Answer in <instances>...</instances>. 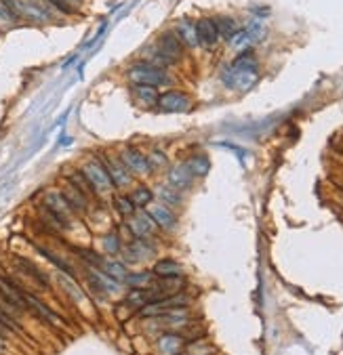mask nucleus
<instances>
[{
	"instance_id": "f257e3e1",
	"label": "nucleus",
	"mask_w": 343,
	"mask_h": 355,
	"mask_svg": "<svg viewBox=\"0 0 343 355\" xmlns=\"http://www.w3.org/2000/svg\"><path fill=\"white\" fill-rule=\"evenodd\" d=\"M257 63H255V57L251 53H242L230 67L224 69L221 74V80H224L226 86L234 88V91H240V93H247L255 86L257 82Z\"/></svg>"
},
{
	"instance_id": "f03ea898",
	"label": "nucleus",
	"mask_w": 343,
	"mask_h": 355,
	"mask_svg": "<svg viewBox=\"0 0 343 355\" xmlns=\"http://www.w3.org/2000/svg\"><path fill=\"white\" fill-rule=\"evenodd\" d=\"M80 172L84 174V179L89 181L91 189L95 191V196H108V193H112L116 189L112 179L106 172V168H104V164L99 162V158H89L87 162L80 166Z\"/></svg>"
},
{
	"instance_id": "7ed1b4c3",
	"label": "nucleus",
	"mask_w": 343,
	"mask_h": 355,
	"mask_svg": "<svg viewBox=\"0 0 343 355\" xmlns=\"http://www.w3.org/2000/svg\"><path fill=\"white\" fill-rule=\"evenodd\" d=\"M127 78L133 84H148V86H160V84L164 86L170 82L164 69L154 63H135L133 67H129Z\"/></svg>"
},
{
	"instance_id": "20e7f679",
	"label": "nucleus",
	"mask_w": 343,
	"mask_h": 355,
	"mask_svg": "<svg viewBox=\"0 0 343 355\" xmlns=\"http://www.w3.org/2000/svg\"><path fill=\"white\" fill-rule=\"evenodd\" d=\"M46 210H51L53 215L63 223V227L67 229L72 225L74 217H76V212L72 210V206L65 202V198L61 196V191L59 189H51L44 193V204H42Z\"/></svg>"
},
{
	"instance_id": "39448f33",
	"label": "nucleus",
	"mask_w": 343,
	"mask_h": 355,
	"mask_svg": "<svg viewBox=\"0 0 343 355\" xmlns=\"http://www.w3.org/2000/svg\"><path fill=\"white\" fill-rule=\"evenodd\" d=\"M118 158H120V162L127 166V170L131 174L143 176V174H150L154 170L152 164H150V160H148V156L143 151H139L137 147H133V145H127V147L120 149V156Z\"/></svg>"
},
{
	"instance_id": "423d86ee",
	"label": "nucleus",
	"mask_w": 343,
	"mask_h": 355,
	"mask_svg": "<svg viewBox=\"0 0 343 355\" xmlns=\"http://www.w3.org/2000/svg\"><path fill=\"white\" fill-rule=\"evenodd\" d=\"M97 158H99V162L104 164V168H106V172H108V176L112 179V183H114L116 189H125L127 185H131L133 176L127 170V166L120 162V158H114V156H108V154H99Z\"/></svg>"
},
{
	"instance_id": "0eeeda50",
	"label": "nucleus",
	"mask_w": 343,
	"mask_h": 355,
	"mask_svg": "<svg viewBox=\"0 0 343 355\" xmlns=\"http://www.w3.org/2000/svg\"><path fill=\"white\" fill-rule=\"evenodd\" d=\"M23 292L26 290L21 286H17L15 282H11L9 277H0V298H3L7 305H11L15 311H28Z\"/></svg>"
},
{
	"instance_id": "6e6552de",
	"label": "nucleus",
	"mask_w": 343,
	"mask_h": 355,
	"mask_svg": "<svg viewBox=\"0 0 343 355\" xmlns=\"http://www.w3.org/2000/svg\"><path fill=\"white\" fill-rule=\"evenodd\" d=\"M183 44L179 40V36L175 32H164L160 34V38H158V53L170 63H175L177 59L183 57Z\"/></svg>"
},
{
	"instance_id": "1a4fd4ad",
	"label": "nucleus",
	"mask_w": 343,
	"mask_h": 355,
	"mask_svg": "<svg viewBox=\"0 0 343 355\" xmlns=\"http://www.w3.org/2000/svg\"><path fill=\"white\" fill-rule=\"evenodd\" d=\"M150 217L154 219L156 227L164 229V232H175L177 229V215L173 212V208H168L164 204H150Z\"/></svg>"
},
{
	"instance_id": "9d476101",
	"label": "nucleus",
	"mask_w": 343,
	"mask_h": 355,
	"mask_svg": "<svg viewBox=\"0 0 343 355\" xmlns=\"http://www.w3.org/2000/svg\"><path fill=\"white\" fill-rule=\"evenodd\" d=\"M129 229L135 238H150L154 232H156V223L150 217V212H137L129 217Z\"/></svg>"
},
{
	"instance_id": "9b49d317",
	"label": "nucleus",
	"mask_w": 343,
	"mask_h": 355,
	"mask_svg": "<svg viewBox=\"0 0 343 355\" xmlns=\"http://www.w3.org/2000/svg\"><path fill=\"white\" fill-rule=\"evenodd\" d=\"M158 108L164 112H185L190 110V99L183 91H166L158 97Z\"/></svg>"
},
{
	"instance_id": "f8f14e48",
	"label": "nucleus",
	"mask_w": 343,
	"mask_h": 355,
	"mask_svg": "<svg viewBox=\"0 0 343 355\" xmlns=\"http://www.w3.org/2000/svg\"><path fill=\"white\" fill-rule=\"evenodd\" d=\"M61 196L65 198V202L72 206V210L76 212V215H84V212L89 210V198L84 196L82 191H78L72 183H67L65 179H63V185H61Z\"/></svg>"
},
{
	"instance_id": "ddd939ff",
	"label": "nucleus",
	"mask_w": 343,
	"mask_h": 355,
	"mask_svg": "<svg viewBox=\"0 0 343 355\" xmlns=\"http://www.w3.org/2000/svg\"><path fill=\"white\" fill-rule=\"evenodd\" d=\"M196 30H198V42L204 48H213L219 40V30L215 26V19L211 17H202L196 21Z\"/></svg>"
},
{
	"instance_id": "4468645a",
	"label": "nucleus",
	"mask_w": 343,
	"mask_h": 355,
	"mask_svg": "<svg viewBox=\"0 0 343 355\" xmlns=\"http://www.w3.org/2000/svg\"><path fill=\"white\" fill-rule=\"evenodd\" d=\"M173 32L179 36V40H181L183 46H187V48H198V46H200L196 21H192V19H179V21L175 23V30H173Z\"/></svg>"
},
{
	"instance_id": "2eb2a0df",
	"label": "nucleus",
	"mask_w": 343,
	"mask_h": 355,
	"mask_svg": "<svg viewBox=\"0 0 343 355\" xmlns=\"http://www.w3.org/2000/svg\"><path fill=\"white\" fill-rule=\"evenodd\" d=\"M23 298H26V305H28V311H34V313H36L40 319H44V322H48V324H61V319L53 313V311H51L44 303H42V300L40 298H36V296H34L32 292H23Z\"/></svg>"
},
{
	"instance_id": "dca6fc26",
	"label": "nucleus",
	"mask_w": 343,
	"mask_h": 355,
	"mask_svg": "<svg viewBox=\"0 0 343 355\" xmlns=\"http://www.w3.org/2000/svg\"><path fill=\"white\" fill-rule=\"evenodd\" d=\"M192 181H194V176H192V172H190V168H187L185 162L183 164H175L173 168L168 170V185L173 189H177V191L187 189L192 185Z\"/></svg>"
},
{
	"instance_id": "f3484780",
	"label": "nucleus",
	"mask_w": 343,
	"mask_h": 355,
	"mask_svg": "<svg viewBox=\"0 0 343 355\" xmlns=\"http://www.w3.org/2000/svg\"><path fill=\"white\" fill-rule=\"evenodd\" d=\"M185 164L187 168H190L192 176L194 179H200V176H207L209 170H211V162H209V158L204 156V154H194L185 160Z\"/></svg>"
},
{
	"instance_id": "a211bd4d",
	"label": "nucleus",
	"mask_w": 343,
	"mask_h": 355,
	"mask_svg": "<svg viewBox=\"0 0 343 355\" xmlns=\"http://www.w3.org/2000/svg\"><path fill=\"white\" fill-rule=\"evenodd\" d=\"M183 349V339L179 334H162L158 339V351L160 355H177Z\"/></svg>"
},
{
	"instance_id": "6ab92c4d",
	"label": "nucleus",
	"mask_w": 343,
	"mask_h": 355,
	"mask_svg": "<svg viewBox=\"0 0 343 355\" xmlns=\"http://www.w3.org/2000/svg\"><path fill=\"white\" fill-rule=\"evenodd\" d=\"M17 261V267H19L26 275H30L34 282H38L40 284V286L42 288H46L48 286V277H46V273H42L38 267H36V265H34L32 261H28V259H23V257H17L15 259Z\"/></svg>"
},
{
	"instance_id": "aec40b11",
	"label": "nucleus",
	"mask_w": 343,
	"mask_h": 355,
	"mask_svg": "<svg viewBox=\"0 0 343 355\" xmlns=\"http://www.w3.org/2000/svg\"><path fill=\"white\" fill-rule=\"evenodd\" d=\"M152 273L158 275V277H177V275H181V265L177 261L162 259V261H158L156 265H154Z\"/></svg>"
},
{
	"instance_id": "412c9836",
	"label": "nucleus",
	"mask_w": 343,
	"mask_h": 355,
	"mask_svg": "<svg viewBox=\"0 0 343 355\" xmlns=\"http://www.w3.org/2000/svg\"><path fill=\"white\" fill-rule=\"evenodd\" d=\"M129 198L131 202L135 204V208H145L154 202V191L145 185H139V187H135L131 193H129Z\"/></svg>"
},
{
	"instance_id": "4be33fe9",
	"label": "nucleus",
	"mask_w": 343,
	"mask_h": 355,
	"mask_svg": "<svg viewBox=\"0 0 343 355\" xmlns=\"http://www.w3.org/2000/svg\"><path fill=\"white\" fill-rule=\"evenodd\" d=\"M65 181H67V183H72V185H74L78 191H82V193H84V196H87L89 200H91V198H95V191L91 189L89 181L84 179V174L80 172V168H78V170H72L70 174L65 176Z\"/></svg>"
},
{
	"instance_id": "5701e85b",
	"label": "nucleus",
	"mask_w": 343,
	"mask_h": 355,
	"mask_svg": "<svg viewBox=\"0 0 343 355\" xmlns=\"http://www.w3.org/2000/svg\"><path fill=\"white\" fill-rule=\"evenodd\" d=\"M133 93L135 97L143 101L145 105H152V103H156L158 101V91H156V86H148V84H133Z\"/></svg>"
},
{
	"instance_id": "b1692460",
	"label": "nucleus",
	"mask_w": 343,
	"mask_h": 355,
	"mask_svg": "<svg viewBox=\"0 0 343 355\" xmlns=\"http://www.w3.org/2000/svg\"><path fill=\"white\" fill-rule=\"evenodd\" d=\"M101 271L108 273L110 277H114V280L120 282V284H122L125 277H127L125 263H118V261H104V263H101Z\"/></svg>"
},
{
	"instance_id": "393cba45",
	"label": "nucleus",
	"mask_w": 343,
	"mask_h": 355,
	"mask_svg": "<svg viewBox=\"0 0 343 355\" xmlns=\"http://www.w3.org/2000/svg\"><path fill=\"white\" fill-rule=\"evenodd\" d=\"M158 198H160V204H164V206H168V208H175V206H179L181 204V198H179V191L177 189H173L170 185H160L158 187Z\"/></svg>"
},
{
	"instance_id": "a878e982",
	"label": "nucleus",
	"mask_w": 343,
	"mask_h": 355,
	"mask_svg": "<svg viewBox=\"0 0 343 355\" xmlns=\"http://www.w3.org/2000/svg\"><path fill=\"white\" fill-rule=\"evenodd\" d=\"M125 282L131 288H145L152 284V273L150 271H141V273H127Z\"/></svg>"
},
{
	"instance_id": "bb28decb",
	"label": "nucleus",
	"mask_w": 343,
	"mask_h": 355,
	"mask_svg": "<svg viewBox=\"0 0 343 355\" xmlns=\"http://www.w3.org/2000/svg\"><path fill=\"white\" fill-rule=\"evenodd\" d=\"M215 26H217V30H219V36H226V38H230L232 34L238 32L236 21L232 19V17H217V19H215Z\"/></svg>"
},
{
	"instance_id": "cd10ccee",
	"label": "nucleus",
	"mask_w": 343,
	"mask_h": 355,
	"mask_svg": "<svg viewBox=\"0 0 343 355\" xmlns=\"http://www.w3.org/2000/svg\"><path fill=\"white\" fill-rule=\"evenodd\" d=\"M228 44H230L232 48L242 50V48L251 46V44H253V40H251V36L247 34V30H238L236 34H232V36L228 38Z\"/></svg>"
},
{
	"instance_id": "c85d7f7f",
	"label": "nucleus",
	"mask_w": 343,
	"mask_h": 355,
	"mask_svg": "<svg viewBox=\"0 0 343 355\" xmlns=\"http://www.w3.org/2000/svg\"><path fill=\"white\" fill-rule=\"evenodd\" d=\"M114 206H116V210L122 217H131V215H135V210H137L129 196H116L114 198Z\"/></svg>"
},
{
	"instance_id": "c756f323",
	"label": "nucleus",
	"mask_w": 343,
	"mask_h": 355,
	"mask_svg": "<svg viewBox=\"0 0 343 355\" xmlns=\"http://www.w3.org/2000/svg\"><path fill=\"white\" fill-rule=\"evenodd\" d=\"M244 30H247L249 36H251L253 44H255V42H259V40H263V36H265V28H263L261 21H253V23H249Z\"/></svg>"
},
{
	"instance_id": "7c9ffc66",
	"label": "nucleus",
	"mask_w": 343,
	"mask_h": 355,
	"mask_svg": "<svg viewBox=\"0 0 343 355\" xmlns=\"http://www.w3.org/2000/svg\"><path fill=\"white\" fill-rule=\"evenodd\" d=\"M148 160H150L152 168H164V166H168V158H166V154L160 151V149H152V151L148 154Z\"/></svg>"
},
{
	"instance_id": "2f4dec72",
	"label": "nucleus",
	"mask_w": 343,
	"mask_h": 355,
	"mask_svg": "<svg viewBox=\"0 0 343 355\" xmlns=\"http://www.w3.org/2000/svg\"><path fill=\"white\" fill-rule=\"evenodd\" d=\"M104 250L110 252V255H118L120 250H122V248H120V240H118L116 234H108L104 238Z\"/></svg>"
},
{
	"instance_id": "473e14b6",
	"label": "nucleus",
	"mask_w": 343,
	"mask_h": 355,
	"mask_svg": "<svg viewBox=\"0 0 343 355\" xmlns=\"http://www.w3.org/2000/svg\"><path fill=\"white\" fill-rule=\"evenodd\" d=\"M44 3H46L48 7H53L55 11L63 13V15H72V13H74V7H72L70 0H44Z\"/></svg>"
},
{
	"instance_id": "72a5a7b5",
	"label": "nucleus",
	"mask_w": 343,
	"mask_h": 355,
	"mask_svg": "<svg viewBox=\"0 0 343 355\" xmlns=\"http://www.w3.org/2000/svg\"><path fill=\"white\" fill-rule=\"evenodd\" d=\"M84 261L87 263H91V265H95V267H101V263H104V259H101L97 252H93V250H87V248H78L76 250Z\"/></svg>"
},
{
	"instance_id": "f704fd0d",
	"label": "nucleus",
	"mask_w": 343,
	"mask_h": 355,
	"mask_svg": "<svg viewBox=\"0 0 343 355\" xmlns=\"http://www.w3.org/2000/svg\"><path fill=\"white\" fill-rule=\"evenodd\" d=\"M0 5H3L7 11H11L17 19H21V7H23V0H0Z\"/></svg>"
},
{
	"instance_id": "c9c22d12",
	"label": "nucleus",
	"mask_w": 343,
	"mask_h": 355,
	"mask_svg": "<svg viewBox=\"0 0 343 355\" xmlns=\"http://www.w3.org/2000/svg\"><path fill=\"white\" fill-rule=\"evenodd\" d=\"M185 351L190 355H211L213 353V349L209 345H204V343H190Z\"/></svg>"
},
{
	"instance_id": "e433bc0d",
	"label": "nucleus",
	"mask_w": 343,
	"mask_h": 355,
	"mask_svg": "<svg viewBox=\"0 0 343 355\" xmlns=\"http://www.w3.org/2000/svg\"><path fill=\"white\" fill-rule=\"evenodd\" d=\"M59 282L63 284V288H65L67 292H70V294H74V298H76V300H80V298H82V292H80V288L76 286V284H74V282H72L70 277H61Z\"/></svg>"
},
{
	"instance_id": "4c0bfd02",
	"label": "nucleus",
	"mask_w": 343,
	"mask_h": 355,
	"mask_svg": "<svg viewBox=\"0 0 343 355\" xmlns=\"http://www.w3.org/2000/svg\"><path fill=\"white\" fill-rule=\"evenodd\" d=\"M17 21H19V19H17L11 11H7L3 5H0V28H3V26H13Z\"/></svg>"
},
{
	"instance_id": "58836bf2",
	"label": "nucleus",
	"mask_w": 343,
	"mask_h": 355,
	"mask_svg": "<svg viewBox=\"0 0 343 355\" xmlns=\"http://www.w3.org/2000/svg\"><path fill=\"white\" fill-rule=\"evenodd\" d=\"M5 334H7V328H5L3 324H0V336H3V339H5Z\"/></svg>"
},
{
	"instance_id": "ea45409f",
	"label": "nucleus",
	"mask_w": 343,
	"mask_h": 355,
	"mask_svg": "<svg viewBox=\"0 0 343 355\" xmlns=\"http://www.w3.org/2000/svg\"><path fill=\"white\" fill-rule=\"evenodd\" d=\"M5 351V341H3V336H0V353Z\"/></svg>"
}]
</instances>
